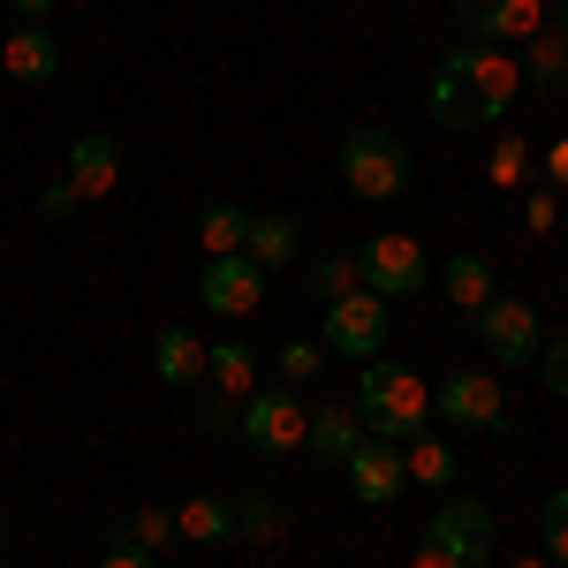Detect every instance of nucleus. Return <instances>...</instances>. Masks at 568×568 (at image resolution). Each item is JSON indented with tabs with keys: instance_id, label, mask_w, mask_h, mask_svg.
<instances>
[{
	"instance_id": "20",
	"label": "nucleus",
	"mask_w": 568,
	"mask_h": 568,
	"mask_svg": "<svg viewBox=\"0 0 568 568\" xmlns=\"http://www.w3.org/2000/svg\"><path fill=\"white\" fill-rule=\"evenodd\" d=\"M175 538H190V546H227V538H235V516H227V500H213V493L182 500V508H175Z\"/></svg>"
},
{
	"instance_id": "11",
	"label": "nucleus",
	"mask_w": 568,
	"mask_h": 568,
	"mask_svg": "<svg viewBox=\"0 0 568 568\" xmlns=\"http://www.w3.org/2000/svg\"><path fill=\"white\" fill-rule=\"evenodd\" d=\"M447 8L470 45H524L530 31H546V0H447Z\"/></svg>"
},
{
	"instance_id": "7",
	"label": "nucleus",
	"mask_w": 568,
	"mask_h": 568,
	"mask_svg": "<svg viewBox=\"0 0 568 568\" xmlns=\"http://www.w3.org/2000/svg\"><path fill=\"white\" fill-rule=\"evenodd\" d=\"M493 538H500V524H493V508H485V500H447L433 524H425V546L447 554V561H463V568L493 561Z\"/></svg>"
},
{
	"instance_id": "24",
	"label": "nucleus",
	"mask_w": 568,
	"mask_h": 568,
	"mask_svg": "<svg viewBox=\"0 0 568 568\" xmlns=\"http://www.w3.org/2000/svg\"><path fill=\"white\" fill-rule=\"evenodd\" d=\"M524 175H530V136H500L493 160H485V182H493V190H516Z\"/></svg>"
},
{
	"instance_id": "10",
	"label": "nucleus",
	"mask_w": 568,
	"mask_h": 568,
	"mask_svg": "<svg viewBox=\"0 0 568 568\" xmlns=\"http://www.w3.org/2000/svg\"><path fill=\"white\" fill-rule=\"evenodd\" d=\"M433 417L470 425V433H508L500 379H493V372H447V379H439V394H433Z\"/></svg>"
},
{
	"instance_id": "1",
	"label": "nucleus",
	"mask_w": 568,
	"mask_h": 568,
	"mask_svg": "<svg viewBox=\"0 0 568 568\" xmlns=\"http://www.w3.org/2000/svg\"><path fill=\"white\" fill-rule=\"evenodd\" d=\"M516 91H524V69L500 45H455V53L433 61V122L455 136L493 130V122H508Z\"/></svg>"
},
{
	"instance_id": "35",
	"label": "nucleus",
	"mask_w": 568,
	"mask_h": 568,
	"mask_svg": "<svg viewBox=\"0 0 568 568\" xmlns=\"http://www.w3.org/2000/svg\"><path fill=\"white\" fill-rule=\"evenodd\" d=\"M409 568H463V561H447V554H433V546H417V561Z\"/></svg>"
},
{
	"instance_id": "4",
	"label": "nucleus",
	"mask_w": 568,
	"mask_h": 568,
	"mask_svg": "<svg viewBox=\"0 0 568 568\" xmlns=\"http://www.w3.org/2000/svg\"><path fill=\"white\" fill-rule=\"evenodd\" d=\"M304 425H311V409L296 402V387H251L243 394V417H235V433L251 439L258 455H296Z\"/></svg>"
},
{
	"instance_id": "8",
	"label": "nucleus",
	"mask_w": 568,
	"mask_h": 568,
	"mask_svg": "<svg viewBox=\"0 0 568 568\" xmlns=\"http://www.w3.org/2000/svg\"><path fill=\"white\" fill-rule=\"evenodd\" d=\"M326 349H342V356H356V364H372V356L387 349V296H372V288L334 296V304H326Z\"/></svg>"
},
{
	"instance_id": "13",
	"label": "nucleus",
	"mask_w": 568,
	"mask_h": 568,
	"mask_svg": "<svg viewBox=\"0 0 568 568\" xmlns=\"http://www.w3.org/2000/svg\"><path fill=\"white\" fill-rule=\"evenodd\" d=\"M0 69H8L16 84H53V77H61V39H53L45 23H16V31L0 39Z\"/></svg>"
},
{
	"instance_id": "36",
	"label": "nucleus",
	"mask_w": 568,
	"mask_h": 568,
	"mask_svg": "<svg viewBox=\"0 0 568 568\" xmlns=\"http://www.w3.org/2000/svg\"><path fill=\"white\" fill-rule=\"evenodd\" d=\"M45 8H53V0H16V16H23V23H45Z\"/></svg>"
},
{
	"instance_id": "34",
	"label": "nucleus",
	"mask_w": 568,
	"mask_h": 568,
	"mask_svg": "<svg viewBox=\"0 0 568 568\" xmlns=\"http://www.w3.org/2000/svg\"><path fill=\"white\" fill-rule=\"evenodd\" d=\"M546 175H554V182H568V136L554 144V152H546Z\"/></svg>"
},
{
	"instance_id": "27",
	"label": "nucleus",
	"mask_w": 568,
	"mask_h": 568,
	"mask_svg": "<svg viewBox=\"0 0 568 568\" xmlns=\"http://www.w3.org/2000/svg\"><path fill=\"white\" fill-rule=\"evenodd\" d=\"M538 530H546V561L554 568H568V493H546V508H538Z\"/></svg>"
},
{
	"instance_id": "2",
	"label": "nucleus",
	"mask_w": 568,
	"mask_h": 568,
	"mask_svg": "<svg viewBox=\"0 0 568 568\" xmlns=\"http://www.w3.org/2000/svg\"><path fill=\"white\" fill-rule=\"evenodd\" d=\"M356 425L379 439H417L425 433V417H433V394L425 379L409 372V364H394V356H372L364 364V387H356Z\"/></svg>"
},
{
	"instance_id": "38",
	"label": "nucleus",
	"mask_w": 568,
	"mask_h": 568,
	"mask_svg": "<svg viewBox=\"0 0 568 568\" xmlns=\"http://www.w3.org/2000/svg\"><path fill=\"white\" fill-rule=\"evenodd\" d=\"M508 568H554V561H546V554H516Z\"/></svg>"
},
{
	"instance_id": "15",
	"label": "nucleus",
	"mask_w": 568,
	"mask_h": 568,
	"mask_svg": "<svg viewBox=\"0 0 568 568\" xmlns=\"http://www.w3.org/2000/svg\"><path fill=\"white\" fill-rule=\"evenodd\" d=\"M243 258L258 265V273H281V265L304 258V227L288 213H258L251 220V235H243Z\"/></svg>"
},
{
	"instance_id": "22",
	"label": "nucleus",
	"mask_w": 568,
	"mask_h": 568,
	"mask_svg": "<svg viewBox=\"0 0 568 568\" xmlns=\"http://www.w3.org/2000/svg\"><path fill=\"white\" fill-rule=\"evenodd\" d=\"M243 235H251V213H235V205H205V213H197V243H205L213 258H235Z\"/></svg>"
},
{
	"instance_id": "40",
	"label": "nucleus",
	"mask_w": 568,
	"mask_h": 568,
	"mask_svg": "<svg viewBox=\"0 0 568 568\" xmlns=\"http://www.w3.org/2000/svg\"><path fill=\"white\" fill-rule=\"evenodd\" d=\"M561 235H568V220H561Z\"/></svg>"
},
{
	"instance_id": "9",
	"label": "nucleus",
	"mask_w": 568,
	"mask_h": 568,
	"mask_svg": "<svg viewBox=\"0 0 568 568\" xmlns=\"http://www.w3.org/2000/svg\"><path fill=\"white\" fill-rule=\"evenodd\" d=\"M342 470H349V493L364 500V508H394L402 500V485H409V463H402V439H379L364 433L342 455Z\"/></svg>"
},
{
	"instance_id": "33",
	"label": "nucleus",
	"mask_w": 568,
	"mask_h": 568,
	"mask_svg": "<svg viewBox=\"0 0 568 568\" xmlns=\"http://www.w3.org/2000/svg\"><path fill=\"white\" fill-rule=\"evenodd\" d=\"M524 213H530V227H538V235H546V227H561V205H554V197H546V190H538V197H530Z\"/></svg>"
},
{
	"instance_id": "5",
	"label": "nucleus",
	"mask_w": 568,
	"mask_h": 568,
	"mask_svg": "<svg viewBox=\"0 0 568 568\" xmlns=\"http://www.w3.org/2000/svg\"><path fill=\"white\" fill-rule=\"evenodd\" d=\"M470 334L493 349V364H538V349H546V326H538V311H530L524 296H493V304H478L470 311Z\"/></svg>"
},
{
	"instance_id": "3",
	"label": "nucleus",
	"mask_w": 568,
	"mask_h": 568,
	"mask_svg": "<svg viewBox=\"0 0 568 568\" xmlns=\"http://www.w3.org/2000/svg\"><path fill=\"white\" fill-rule=\"evenodd\" d=\"M342 182H349V197H364V205L402 197V190H409V144L394 130H379V122L349 130L342 136Z\"/></svg>"
},
{
	"instance_id": "32",
	"label": "nucleus",
	"mask_w": 568,
	"mask_h": 568,
	"mask_svg": "<svg viewBox=\"0 0 568 568\" xmlns=\"http://www.w3.org/2000/svg\"><path fill=\"white\" fill-rule=\"evenodd\" d=\"M99 568H160V561H152L144 546H122V538H114V546H106V561H99Z\"/></svg>"
},
{
	"instance_id": "17",
	"label": "nucleus",
	"mask_w": 568,
	"mask_h": 568,
	"mask_svg": "<svg viewBox=\"0 0 568 568\" xmlns=\"http://www.w3.org/2000/svg\"><path fill=\"white\" fill-rule=\"evenodd\" d=\"M205 379L220 387V402H243V394L258 387V349H251L243 334H227V342H205Z\"/></svg>"
},
{
	"instance_id": "26",
	"label": "nucleus",
	"mask_w": 568,
	"mask_h": 568,
	"mask_svg": "<svg viewBox=\"0 0 568 568\" xmlns=\"http://www.w3.org/2000/svg\"><path fill=\"white\" fill-rule=\"evenodd\" d=\"M227 516H235V538H281V508H273V500H258V493L227 500Z\"/></svg>"
},
{
	"instance_id": "29",
	"label": "nucleus",
	"mask_w": 568,
	"mask_h": 568,
	"mask_svg": "<svg viewBox=\"0 0 568 568\" xmlns=\"http://www.w3.org/2000/svg\"><path fill=\"white\" fill-rule=\"evenodd\" d=\"M349 288H364V281H356V258H318L311 265V296L334 304V296H349Z\"/></svg>"
},
{
	"instance_id": "14",
	"label": "nucleus",
	"mask_w": 568,
	"mask_h": 568,
	"mask_svg": "<svg viewBox=\"0 0 568 568\" xmlns=\"http://www.w3.org/2000/svg\"><path fill=\"white\" fill-rule=\"evenodd\" d=\"M69 182H77V197H106L114 182H122V144L106 130H91L69 144Z\"/></svg>"
},
{
	"instance_id": "37",
	"label": "nucleus",
	"mask_w": 568,
	"mask_h": 568,
	"mask_svg": "<svg viewBox=\"0 0 568 568\" xmlns=\"http://www.w3.org/2000/svg\"><path fill=\"white\" fill-rule=\"evenodd\" d=\"M554 39L568 45V0H561V8H554Z\"/></svg>"
},
{
	"instance_id": "25",
	"label": "nucleus",
	"mask_w": 568,
	"mask_h": 568,
	"mask_svg": "<svg viewBox=\"0 0 568 568\" xmlns=\"http://www.w3.org/2000/svg\"><path fill=\"white\" fill-rule=\"evenodd\" d=\"M114 538H122V546H144V554H152V546H168V538H175V508H136L130 524H114Z\"/></svg>"
},
{
	"instance_id": "18",
	"label": "nucleus",
	"mask_w": 568,
	"mask_h": 568,
	"mask_svg": "<svg viewBox=\"0 0 568 568\" xmlns=\"http://www.w3.org/2000/svg\"><path fill=\"white\" fill-rule=\"evenodd\" d=\"M356 439H364V425H356L349 402H318V409H311V425H304V455H318V463H342Z\"/></svg>"
},
{
	"instance_id": "23",
	"label": "nucleus",
	"mask_w": 568,
	"mask_h": 568,
	"mask_svg": "<svg viewBox=\"0 0 568 568\" xmlns=\"http://www.w3.org/2000/svg\"><path fill=\"white\" fill-rule=\"evenodd\" d=\"M402 463H409V485H455V447L433 433H417L402 447Z\"/></svg>"
},
{
	"instance_id": "6",
	"label": "nucleus",
	"mask_w": 568,
	"mask_h": 568,
	"mask_svg": "<svg viewBox=\"0 0 568 568\" xmlns=\"http://www.w3.org/2000/svg\"><path fill=\"white\" fill-rule=\"evenodd\" d=\"M356 281L372 288V296H417L425 288V243L417 235H402V227H387V235H372L364 251H356Z\"/></svg>"
},
{
	"instance_id": "12",
	"label": "nucleus",
	"mask_w": 568,
	"mask_h": 568,
	"mask_svg": "<svg viewBox=\"0 0 568 568\" xmlns=\"http://www.w3.org/2000/svg\"><path fill=\"white\" fill-rule=\"evenodd\" d=\"M197 296H205V311H220V318H251V311L265 304V273L243 258V251H235V258H205Z\"/></svg>"
},
{
	"instance_id": "30",
	"label": "nucleus",
	"mask_w": 568,
	"mask_h": 568,
	"mask_svg": "<svg viewBox=\"0 0 568 568\" xmlns=\"http://www.w3.org/2000/svg\"><path fill=\"white\" fill-rule=\"evenodd\" d=\"M538 379H546V394H561V402H568V334L538 349Z\"/></svg>"
},
{
	"instance_id": "28",
	"label": "nucleus",
	"mask_w": 568,
	"mask_h": 568,
	"mask_svg": "<svg viewBox=\"0 0 568 568\" xmlns=\"http://www.w3.org/2000/svg\"><path fill=\"white\" fill-rule=\"evenodd\" d=\"M318 364H326V349L318 342H281V387H304V379H318Z\"/></svg>"
},
{
	"instance_id": "39",
	"label": "nucleus",
	"mask_w": 568,
	"mask_h": 568,
	"mask_svg": "<svg viewBox=\"0 0 568 568\" xmlns=\"http://www.w3.org/2000/svg\"><path fill=\"white\" fill-rule=\"evenodd\" d=\"M0 546H8V530H0Z\"/></svg>"
},
{
	"instance_id": "19",
	"label": "nucleus",
	"mask_w": 568,
	"mask_h": 568,
	"mask_svg": "<svg viewBox=\"0 0 568 568\" xmlns=\"http://www.w3.org/2000/svg\"><path fill=\"white\" fill-rule=\"evenodd\" d=\"M439 288H447V304L470 318L478 304H493V265H485L478 251H455V258L439 265Z\"/></svg>"
},
{
	"instance_id": "16",
	"label": "nucleus",
	"mask_w": 568,
	"mask_h": 568,
	"mask_svg": "<svg viewBox=\"0 0 568 568\" xmlns=\"http://www.w3.org/2000/svg\"><path fill=\"white\" fill-rule=\"evenodd\" d=\"M152 372H160V387H197L205 379V342L190 334V326H160V342H152Z\"/></svg>"
},
{
	"instance_id": "31",
	"label": "nucleus",
	"mask_w": 568,
	"mask_h": 568,
	"mask_svg": "<svg viewBox=\"0 0 568 568\" xmlns=\"http://www.w3.org/2000/svg\"><path fill=\"white\" fill-rule=\"evenodd\" d=\"M39 205H45V213H53V220H69V213H77V205H84V197H77V182L61 175V182H45V190H39Z\"/></svg>"
},
{
	"instance_id": "21",
	"label": "nucleus",
	"mask_w": 568,
	"mask_h": 568,
	"mask_svg": "<svg viewBox=\"0 0 568 568\" xmlns=\"http://www.w3.org/2000/svg\"><path fill=\"white\" fill-rule=\"evenodd\" d=\"M516 69H524V84H530V91H561V84H568V45H561V39H546V31H530V39H524V61H516Z\"/></svg>"
}]
</instances>
